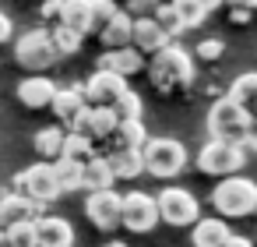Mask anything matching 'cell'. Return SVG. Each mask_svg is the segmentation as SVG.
Listing matches in <instances>:
<instances>
[{
  "label": "cell",
  "mask_w": 257,
  "mask_h": 247,
  "mask_svg": "<svg viewBox=\"0 0 257 247\" xmlns=\"http://www.w3.org/2000/svg\"><path fill=\"white\" fill-rule=\"evenodd\" d=\"M8 247H36V222L8 229Z\"/></svg>",
  "instance_id": "obj_34"
},
{
  "label": "cell",
  "mask_w": 257,
  "mask_h": 247,
  "mask_svg": "<svg viewBox=\"0 0 257 247\" xmlns=\"http://www.w3.org/2000/svg\"><path fill=\"white\" fill-rule=\"evenodd\" d=\"M176 11H180L183 29H197V25L208 18V8L201 4V0H180V4H176Z\"/></svg>",
  "instance_id": "obj_31"
},
{
  "label": "cell",
  "mask_w": 257,
  "mask_h": 247,
  "mask_svg": "<svg viewBox=\"0 0 257 247\" xmlns=\"http://www.w3.org/2000/svg\"><path fill=\"white\" fill-rule=\"evenodd\" d=\"M113 170H109V159L106 155H95L92 162H85V180H81V191L95 194V191H113Z\"/></svg>",
  "instance_id": "obj_25"
},
{
  "label": "cell",
  "mask_w": 257,
  "mask_h": 247,
  "mask_svg": "<svg viewBox=\"0 0 257 247\" xmlns=\"http://www.w3.org/2000/svg\"><path fill=\"white\" fill-rule=\"evenodd\" d=\"M141 113H145V106H141V96L138 92H123L120 99H116V106H113V117H116V124H127V120H141Z\"/></svg>",
  "instance_id": "obj_30"
},
{
  "label": "cell",
  "mask_w": 257,
  "mask_h": 247,
  "mask_svg": "<svg viewBox=\"0 0 257 247\" xmlns=\"http://www.w3.org/2000/svg\"><path fill=\"white\" fill-rule=\"evenodd\" d=\"M15 60H18V67H25L29 74H43V71H50L60 57H57L53 39H50L46 29H29V32L18 36V43H15Z\"/></svg>",
  "instance_id": "obj_5"
},
{
  "label": "cell",
  "mask_w": 257,
  "mask_h": 247,
  "mask_svg": "<svg viewBox=\"0 0 257 247\" xmlns=\"http://www.w3.org/2000/svg\"><path fill=\"white\" fill-rule=\"evenodd\" d=\"M53 173H57L60 191H81L85 166H78V162H71V159H57V162H53Z\"/></svg>",
  "instance_id": "obj_29"
},
{
  "label": "cell",
  "mask_w": 257,
  "mask_h": 247,
  "mask_svg": "<svg viewBox=\"0 0 257 247\" xmlns=\"http://www.w3.org/2000/svg\"><path fill=\"white\" fill-rule=\"evenodd\" d=\"M85 215H88V222H92L95 229H102V233L120 229V226H123V194H116V191H95V194H88Z\"/></svg>",
  "instance_id": "obj_9"
},
{
  "label": "cell",
  "mask_w": 257,
  "mask_h": 247,
  "mask_svg": "<svg viewBox=\"0 0 257 247\" xmlns=\"http://www.w3.org/2000/svg\"><path fill=\"white\" fill-rule=\"evenodd\" d=\"M50 110L57 113V124L71 127V124L78 120V113L85 110V89H81V85H67V89H57V96H53Z\"/></svg>",
  "instance_id": "obj_18"
},
{
  "label": "cell",
  "mask_w": 257,
  "mask_h": 247,
  "mask_svg": "<svg viewBox=\"0 0 257 247\" xmlns=\"http://www.w3.org/2000/svg\"><path fill=\"white\" fill-rule=\"evenodd\" d=\"M106 159H109V170H113L116 180H138V177L145 173L141 152H109Z\"/></svg>",
  "instance_id": "obj_26"
},
{
  "label": "cell",
  "mask_w": 257,
  "mask_h": 247,
  "mask_svg": "<svg viewBox=\"0 0 257 247\" xmlns=\"http://www.w3.org/2000/svg\"><path fill=\"white\" fill-rule=\"evenodd\" d=\"M36 247H74V229L60 215H43L36 222Z\"/></svg>",
  "instance_id": "obj_15"
},
{
  "label": "cell",
  "mask_w": 257,
  "mask_h": 247,
  "mask_svg": "<svg viewBox=\"0 0 257 247\" xmlns=\"http://www.w3.org/2000/svg\"><path fill=\"white\" fill-rule=\"evenodd\" d=\"M64 138H67V131H64L60 124H53V127L36 131L32 145H36V152L43 155V162H57V159L64 155Z\"/></svg>",
  "instance_id": "obj_24"
},
{
  "label": "cell",
  "mask_w": 257,
  "mask_h": 247,
  "mask_svg": "<svg viewBox=\"0 0 257 247\" xmlns=\"http://www.w3.org/2000/svg\"><path fill=\"white\" fill-rule=\"evenodd\" d=\"M15 187H18V194H25V198L36 201V205H50V201H57V198L64 194L60 184H57L53 162H32V166H25V170L15 177Z\"/></svg>",
  "instance_id": "obj_6"
},
{
  "label": "cell",
  "mask_w": 257,
  "mask_h": 247,
  "mask_svg": "<svg viewBox=\"0 0 257 247\" xmlns=\"http://www.w3.org/2000/svg\"><path fill=\"white\" fill-rule=\"evenodd\" d=\"M211 208L218 219H243L257 212V184L250 177H225L211 191Z\"/></svg>",
  "instance_id": "obj_1"
},
{
  "label": "cell",
  "mask_w": 257,
  "mask_h": 247,
  "mask_svg": "<svg viewBox=\"0 0 257 247\" xmlns=\"http://www.w3.org/2000/svg\"><path fill=\"white\" fill-rule=\"evenodd\" d=\"M116 4L113 0H92V32H102L113 18H116Z\"/></svg>",
  "instance_id": "obj_33"
},
{
  "label": "cell",
  "mask_w": 257,
  "mask_h": 247,
  "mask_svg": "<svg viewBox=\"0 0 257 247\" xmlns=\"http://www.w3.org/2000/svg\"><path fill=\"white\" fill-rule=\"evenodd\" d=\"M141 57H155V53H162L166 46H173V39L159 29V22L155 18H134V43H131Z\"/></svg>",
  "instance_id": "obj_14"
},
{
  "label": "cell",
  "mask_w": 257,
  "mask_h": 247,
  "mask_svg": "<svg viewBox=\"0 0 257 247\" xmlns=\"http://www.w3.org/2000/svg\"><path fill=\"white\" fill-rule=\"evenodd\" d=\"M0 247H8V229H0Z\"/></svg>",
  "instance_id": "obj_44"
},
{
  "label": "cell",
  "mask_w": 257,
  "mask_h": 247,
  "mask_svg": "<svg viewBox=\"0 0 257 247\" xmlns=\"http://www.w3.org/2000/svg\"><path fill=\"white\" fill-rule=\"evenodd\" d=\"M243 145L257 152V120H250V131H246V141H243Z\"/></svg>",
  "instance_id": "obj_39"
},
{
  "label": "cell",
  "mask_w": 257,
  "mask_h": 247,
  "mask_svg": "<svg viewBox=\"0 0 257 247\" xmlns=\"http://www.w3.org/2000/svg\"><path fill=\"white\" fill-rule=\"evenodd\" d=\"M57 25L88 36V32H92V0H64V4H60V18H57Z\"/></svg>",
  "instance_id": "obj_21"
},
{
  "label": "cell",
  "mask_w": 257,
  "mask_h": 247,
  "mask_svg": "<svg viewBox=\"0 0 257 247\" xmlns=\"http://www.w3.org/2000/svg\"><path fill=\"white\" fill-rule=\"evenodd\" d=\"M232 236V229L225 226V219L211 215V219H197L190 226V243L194 247H225Z\"/></svg>",
  "instance_id": "obj_19"
},
{
  "label": "cell",
  "mask_w": 257,
  "mask_h": 247,
  "mask_svg": "<svg viewBox=\"0 0 257 247\" xmlns=\"http://www.w3.org/2000/svg\"><path fill=\"white\" fill-rule=\"evenodd\" d=\"M159 226V205L152 194L145 191H131L123 194V229L131 233H152Z\"/></svg>",
  "instance_id": "obj_10"
},
{
  "label": "cell",
  "mask_w": 257,
  "mask_h": 247,
  "mask_svg": "<svg viewBox=\"0 0 257 247\" xmlns=\"http://www.w3.org/2000/svg\"><path fill=\"white\" fill-rule=\"evenodd\" d=\"M60 4L64 0H43V18H60Z\"/></svg>",
  "instance_id": "obj_38"
},
{
  "label": "cell",
  "mask_w": 257,
  "mask_h": 247,
  "mask_svg": "<svg viewBox=\"0 0 257 247\" xmlns=\"http://www.w3.org/2000/svg\"><path fill=\"white\" fill-rule=\"evenodd\" d=\"M81 89H85V106L113 110V106H116V99L127 92V81H123V78H116V74H109V71H95Z\"/></svg>",
  "instance_id": "obj_11"
},
{
  "label": "cell",
  "mask_w": 257,
  "mask_h": 247,
  "mask_svg": "<svg viewBox=\"0 0 257 247\" xmlns=\"http://www.w3.org/2000/svg\"><path fill=\"white\" fill-rule=\"evenodd\" d=\"M155 8H159V0H127V15L131 18H152L155 15Z\"/></svg>",
  "instance_id": "obj_36"
},
{
  "label": "cell",
  "mask_w": 257,
  "mask_h": 247,
  "mask_svg": "<svg viewBox=\"0 0 257 247\" xmlns=\"http://www.w3.org/2000/svg\"><path fill=\"white\" fill-rule=\"evenodd\" d=\"M113 4H120V0H113ZM123 4H127V0H123Z\"/></svg>",
  "instance_id": "obj_45"
},
{
  "label": "cell",
  "mask_w": 257,
  "mask_h": 247,
  "mask_svg": "<svg viewBox=\"0 0 257 247\" xmlns=\"http://www.w3.org/2000/svg\"><path fill=\"white\" fill-rule=\"evenodd\" d=\"M246 131H250V117L225 96L218 99L211 110H208V134L211 141H225V145H243L246 141ZM246 148V145H243Z\"/></svg>",
  "instance_id": "obj_3"
},
{
  "label": "cell",
  "mask_w": 257,
  "mask_h": 247,
  "mask_svg": "<svg viewBox=\"0 0 257 247\" xmlns=\"http://www.w3.org/2000/svg\"><path fill=\"white\" fill-rule=\"evenodd\" d=\"M60 159H71V162L85 166V162H92V159H95V141H88V138H81V134H71V131H67V138H64V155H60Z\"/></svg>",
  "instance_id": "obj_27"
},
{
  "label": "cell",
  "mask_w": 257,
  "mask_h": 247,
  "mask_svg": "<svg viewBox=\"0 0 257 247\" xmlns=\"http://www.w3.org/2000/svg\"><path fill=\"white\" fill-rule=\"evenodd\" d=\"M46 215V205H36L29 201L25 194H4L0 198V229H15V226H29V222H39Z\"/></svg>",
  "instance_id": "obj_12"
},
{
  "label": "cell",
  "mask_w": 257,
  "mask_h": 247,
  "mask_svg": "<svg viewBox=\"0 0 257 247\" xmlns=\"http://www.w3.org/2000/svg\"><path fill=\"white\" fill-rule=\"evenodd\" d=\"M225 247H253V243H250V240H246V236H236V233H232V236H229V243H225Z\"/></svg>",
  "instance_id": "obj_40"
},
{
  "label": "cell",
  "mask_w": 257,
  "mask_h": 247,
  "mask_svg": "<svg viewBox=\"0 0 257 247\" xmlns=\"http://www.w3.org/2000/svg\"><path fill=\"white\" fill-rule=\"evenodd\" d=\"M232 8H243V11H253L257 8V0H229Z\"/></svg>",
  "instance_id": "obj_41"
},
{
  "label": "cell",
  "mask_w": 257,
  "mask_h": 247,
  "mask_svg": "<svg viewBox=\"0 0 257 247\" xmlns=\"http://www.w3.org/2000/svg\"><path fill=\"white\" fill-rule=\"evenodd\" d=\"M99 43H102L106 50H127V46L134 43V18L120 8V11H116V18L99 32Z\"/></svg>",
  "instance_id": "obj_20"
},
{
  "label": "cell",
  "mask_w": 257,
  "mask_h": 247,
  "mask_svg": "<svg viewBox=\"0 0 257 247\" xmlns=\"http://www.w3.org/2000/svg\"><path fill=\"white\" fill-rule=\"evenodd\" d=\"M222 53H225V43L222 39H201L197 43V60H204V64H215Z\"/></svg>",
  "instance_id": "obj_35"
},
{
  "label": "cell",
  "mask_w": 257,
  "mask_h": 247,
  "mask_svg": "<svg viewBox=\"0 0 257 247\" xmlns=\"http://www.w3.org/2000/svg\"><path fill=\"white\" fill-rule=\"evenodd\" d=\"M15 92H18V103H22V106H29V110H43V106H50V103H53L57 85H53L46 74H29Z\"/></svg>",
  "instance_id": "obj_17"
},
{
  "label": "cell",
  "mask_w": 257,
  "mask_h": 247,
  "mask_svg": "<svg viewBox=\"0 0 257 247\" xmlns=\"http://www.w3.org/2000/svg\"><path fill=\"white\" fill-rule=\"evenodd\" d=\"M229 99H232L250 120H257V71L239 74V78L229 85Z\"/></svg>",
  "instance_id": "obj_22"
},
{
  "label": "cell",
  "mask_w": 257,
  "mask_h": 247,
  "mask_svg": "<svg viewBox=\"0 0 257 247\" xmlns=\"http://www.w3.org/2000/svg\"><path fill=\"white\" fill-rule=\"evenodd\" d=\"M102 247H127L123 240H109V243H102Z\"/></svg>",
  "instance_id": "obj_43"
},
{
  "label": "cell",
  "mask_w": 257,
  "mask_h": 247,
  "mask_svg": "<svg viewBox=\"0 0 257 247\" xmlns=\"http://www.w3.org/2000/svg\"><path fill=\"white\" fill-rule=\"evenodd\" d=\"M180 0H159V8H176Z\"/></svg>",
  "instance_id": "obj_42"
},
{
  "label": "cell",
  "mask_w": 257,
  "mask_h": 247,
  "mask_svg": "<svg viewBox=\"0 0 257 247\" xmlns=\"http://www.w3.org/2000/svg\"><path fill=\"white\" fill-rule=\"evenodd\" d=\"M152 18L159 22V29H162L169 39H176V36L183 32V22H180V11H176V8H155Z\"/></svg>",
  "instance_id": "obj_32"
},
{
  "label": "cell",
  "mask_w": 257,
  "mask_h": 247,
  "mask_svg": "<svg viewBox=\"0 0 257 247\" xmlns=\"http://www.w3.org/2000/svg\"><path fill=\"white\" fill-rule=\"evenodd\" d=\"M113 141V152H141L148 134H145V124L141 120H127V124H116V131L109 134Z\"/></svg>",
  "instance_id": "obj_23"
},
{
  "label": "cell",
  "mask_w": 257,
  "mask_h": 247,
  "mask_svg": "<svg viewBox=\"0 0 257 247\" xmlns=\"http://www.w3.org/2000/svg\"><path fill=\"white\" fill-rule=\"evenodd\" d=\"M67 131H71V134H81V138H88V141H102V138H109V134L116 131V117H113V110L85 106V110L78 113V120H74Z\"/></svg>",
  "instance_id": "obj_13"
},
{
  "label": "cell",
  "mask_w": 257,
  "mask_h": 247,
  "mask_svg": "<svg viewBox=\"0 0 257 247\" xmlns=\"http://www.w3.org/2000/svg\"><path fill=\"white\" fill-rule=\"evenodd\" d=\"M50 39H53L57 57H74V53L81 50V43H85V36H81V32L64 29V25H53V29H50Z\"/></svg>",
  "instance_id": "obj_28"
},
{
  "label": "cell",
  "mask_w": 257,
  "mask_h": 247,
  "mask_svg": "<svg viewBox=\"0 0 257 247\" xmlns=\"http://www.w3.org/2000/svg\"><path fill=\"white\" fill-rule=\"evenodd\" d=\"M155 205H159V222L166 226H194L201 219V205L187 187H166L155 198Z\"/></svg>",
  "instance_id": "obj_8"
},
{
  "label": "cell",
  "mask_w": 257,
  "mask_h": 247,
  "mask_svg": "<svg viewBox=\"0 0 257 247\" xmlns=\"http://www.w3.org/2000/svg\"><path fill=\"white\" fill-rule=\"evenodd\" d=\"M11 36H15V25H11V18L4 11H0V43H8Z\"/></svg>",
  "instance_id": "obj_37"
},
{
  "label": "cell",
  "mask_w": 257,
  "mask_h": 247,
  "mask_svg": "<svg viewBox=\"0 0 257 247\" xmlns=\"http://www.w3.org/2000/svg\"><path fill=\"white\" fill-rule=\"evenodd\" d=\"M148 78H152V85H155L162 96H169V92L190 85V78H194L190 53L180 50V46H166L162 53H155V57L148 60Z\"/></svg>",
  "instance_id": "obj_2"
},
{
  "label": "cell",
  "mask_w": 257,
  "mask_h": 247,
  "mask_svg": "<svg viewBox=\"0 0 257 247\" xmlns=\"http://www.w3.org/2000/svg\"><path fill=\"white\" fill-rule=\"evenodd\" d=\"M141 159H145V173H152L159 180H169V177L183 173L187 148L176 138H148L145 148H141Z\"/></svg>",
  "instance_id": "obj_4"
},
{
  "label": "cell",
  "mask_w": 257,
  "mask_h": 247,
  "mask_svg": "<svg viewBox=\"0 0 257 247\" xmlns=\"http://www.w3.org/2000/svg\"><path fill=\"white\" fill-rule=\"evenodd\" d=\"M246 162V148L243 145H225V141H208L201 152H197V170L208 173V177H232L239 173Z\"/></svg>",
  "instance_id": "obj_7"
},
{
  "label": "cell",
  "mask_w": 257,
  "mask_h": 247,
  "mask_svg": "<svg viewBox=\"0 0 257 247\" xmlns=\"http://www.w3.org/2000/svg\"><path fill=\"white\" fill-rule=\"evenodd\" d=\"M141 67H148L145 64V57L134 50V46H127V50H106L102 57H99V71H109V74H116V78H131V74H138Z\"/></svg>",
  "instance_id": "obj_16"
},
{
  "label": "cell",
  "mask_w": 257,
  "mask_h": 247,
  "mask_svg": "<svg viewBox=\"0 0 257 247\" xmlns=\"http://www.w3.org/2000/svg\"><path fill=\"white\" fill-rule=\"evenodd\" d=\"M0 198H4V194H0Z\"/></svg>",
  "instance_id": "obj_46"
}]
</instances>
